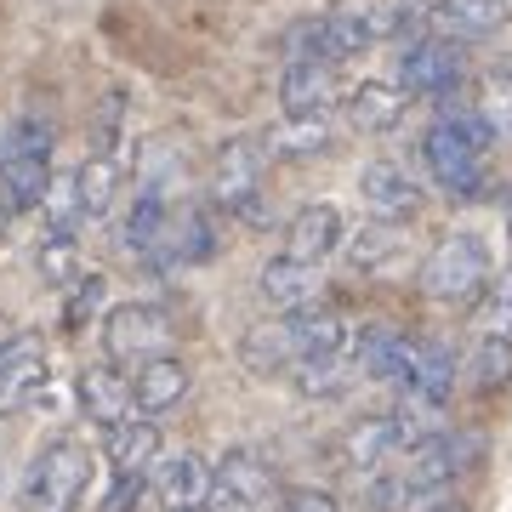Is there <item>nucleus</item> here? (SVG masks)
<instances>
[{"instance_id": "26", "label": "nucleus", "mask_w": 512, "mask_h": 512, "mask_svg": "<svg viewBox=\"0 0 512 512\" xmlns=\"http://www.w3.org/2000/svg\"><path fill=\"white\" fill-rule=\"evenodd\" d=\"M473 114L490 126L495 143H512V69H495V74H484V80H478Z\"/></svg>"}, {"instance_id": "33", "label": "nucleus", "mask_w": 512, "mask_h": 512, "mask_svg": "<svg viewBox=\"0 0 512 512\" xmlns=\"http://www.w3.org/2000/svg\"><path fill=\"white\" fill-rule=\"evenodd\" d=\"M12 217H18V211H12V205L0 200V239H6V228H12Z\"/></svg>"}, {"instance_id": "20", "label": "nucleus", "mask_w": 512, "mask_h": 512, "mask_svg": "<svg viewBox=\"0 0 512 512\" xmlns=\"http://www.w3.org/2000/svg\"><path fill=\"white\" fill-rule=\"evenodd\" d=\"M359 376H365V370H359V336L348 330V342H342L336 353L296 365V370H291V387L302 393V399H336V393H348Z\"/></svg>"}, {"instance_id": "23", "label": "nucleus", "mask_w": 512, "mask_h": 512, "mask_svg": "<svg viewBox=\"0 0 512 512\" xmlns=\"http://www.w3.org/2000/svg\"><path fill=\"white\" fill-rule=\"evenodd\" d=\"M74 183H80V205H86V222H103L120 200V183H126V160H103V154H86L74 165Z\"/></svg>"}, {"instance_id": "1", "label": "nucleus", "mask_w": 512, "mask_h": 512, "mask_svg": "<svg viewBox=\"0 0 512 512\" xmlns=\"http://www.w3.org/2000/svg\"><path fill=\"white\" fill-rule=\"evenodd\" d=\"M348 319L330 308V302H308L296 313H274V325L245 330L239 342V359L256 370V376H285V370L308 365V359H325L348 342Z\"/></svg>"}, {"instance_id": "21", "label": "nucleus", "mask_w": 512, "mask_h": 512, "mask_svg": "<svg viewBox=\"0 0 512 512\" xmlns=\"http://www.w3.org/2000/svg\"><path fill=\"white\" fill-rule=\"evenodd\" d=\"M80 404H86V416L109 433L114 421L137 416V404H131V376H120V365H86L80 370Z\"/></svg>"}, {"instance_id": "16", "label": "nucleus", "mask_w": 512, "mask_h": 512, "mask_svg": "<svg viewBox=\"0 0 512 512\" xmlns=\"http://www.w3.org/2000/svg\"><path fill=\"white\" fill-rule=\"evenodd\" d=\"M404 109H410V92H404L399 80H359L342 103L353 131H365V137H387V131L404 126Z\"/></svg>"}, {"instance_id": "14", "label": "nucleus", "mask_w": 512, "mask_h": 512, "mask_svg": "<svg viewBox=\"0 0 512 512\" xmlns=\"http://www.w3.org/2000/svg\"><path fill=\"white\" fill-rule=\"evenodd\" d=\"M342 245H348V222H342V211H336L330 200L302 205V211L285 222V256L308 262V268H325Z\"/></svg>"}, {"instance_id": "11", "label": "nucleus", "mask_w": 512, "mask_h": 512, "mask_svg": "<svg viewBox=\"0 0 512 512\" xmlns=\"http://www.w3.org/2000/svg\"><path fill=\"white\" fill-rule=\"evenodd\" d=\"M421 18H427L433 35L467 46V40H490V35L507 29L512 23V0H427Z\"/></svg>"}, {"instance_id": "13", "label": "nucleus", "mask_w": 512, "mask_h": 512, "mask_svg": "<svg viewBox=\"0 0 512 512\" xmlns=\"http://www.w3.org/2000/svg\"><path fill=\"white\" fill-rule=\"evenodd\" d=\"M148 490L160 495L165 512H205V501H211V461L200 450L160 456L154 473H148Z\"/></svg>"}, {"instance_id": "4", "label": "nucleus", "mask_w": 512, "mask_h": 512, "mask_svg": "<svg viewBox=\"0 0 512 512\" xmlns=\"http://www.w3.org/2000/svg\"><path fill=\"white\" fill-rule=\"evenodd\" d=\"M490 285H495V251L473 228L444 234L421 262V296L439 302V308H473Z\"/></svg>"}, {"instance_id": "31", "label": "nucleus", "mask_w": 512, "mask_h": 512, "mask_svg": "<svg viewBox=\"0 0 512 512\" xmlns=\"http://www.w3.org/2000/svg\"><path fill=\"white\" fill-rule=\"evenodd\" d=\"M274 512H342V507H336V495H330V490H313V484H302V490H285V495H279Z\"/></svg>"}, {"instance_id": "12", "label": "nucleus", "mask_w": 512, "mask_h": 512, "mask_svg": "<svg viewBox=\"0 0 512 512\" xmlns=\"http://www.w3.org/2000/svg\"><path fill=\"white\" fill-rule=\"evenodd\" d=\"M46 382H52V359H46V348H40V336L18 330V336L0 348V416L35 404Z\"/></svg>"}, {"instance_id": "24", "label": "nucleus", "mask_w": 512, "mask_h": 512, "mask_svg": "<svg viewBox=\"0 0 512 512\" xmlns=\"http://www.w3.org/2000/svg\"><path fill=\"white\" fill-rule=\"evenodd\" d=\"M342 251H348L353 274H393L399 256H404V234L399 228H387V222H370V228H359Z\"/></svg>"}, {"instance_id": "6", "label": "nucleus", "mask_w": 512, "mask_h": 512, "mask_svg": "<svg viewBox=\"0 0 512 512\" xmlns=\"http://www.w3.org/2000/svg\"><path fill=\"white\" fill-rule=\"evenodd\" d=\"M92 484V450L74 433H57L35 450V461L23 467L18 484V507L23 512H74L80 495Z\"/></svg>"}, {"instance_id": "5", "label": "nucleus", "mask_w": 512, "mask_h": 512, "mask_svg": "<svg viewBox=\"0 0 512 512\" xmlns=\"http://www.w3.org/2000/svg\"><path fill=\"white\" fill-rule=\"evenodd\" d=\"M268 143L262 137H228L211 160V205L228 211V217L251 222V228H268Z\"/></svg>"}, {"instance_id": "30", "label": "nucleus", "mask_w": 512, "mask_h": 512, "mask_svg": "<svg viewBox=\"0 0 512 512\" xmlns=\"http://www.w3.org/2000/svg\"><path fill=\"white\" fill-rule=\"evenodd\" d=\"M143 490H148V473H114V490L103 495L97 512H131L137 501H143Z\"/></svg>"}, {"instance_id": "29", "label": "nucleus", "mask_w": 512, "mask_h": 512, "mask_svg": "<svg viewBox=\"0 0 512 512\" xmlns=\"http://www.w3.org/2000/svg\"><path fill=\"white\" fill-rule=\"evenodd\" d=\"M103 296H109V279H103V274H80V279H74V285H69V308H63L69 330L86 325V319L103 308Z\"/></svg>"}, {"instance_id": "18", "label": "nucleus", "mask_w": 512, "mask_h": 512, "mask_svg": "<svg viewBox=\"0 0 512 512\" xmlns=\"http://www.w3.org/2000/svg\"><path fill=\"white\" fill-rule=\"evenodd\" d=\"M256 296H262V308L274 313H296L308 308V302H319V268H308V262H296V256H268L262 262V274H256Z\"/></svg>"}, {"instance_id": "28", "label": "nucleus", "mask_w": 512, "mask_h": 512, "mask_svg": "<svg viewBox=\"0 0 512 512\" xmlns=\"http://www.w3.org/2000/svg\"><path fill=\"white\" fill-rule=\"evenodd\" d=\"M478 336H512V274L478 296Z\"/></svg>"}, {"instance_id": "27", "label": "nucleus", "mask_w": 512, "mask_h": 512, "mask_svg": "<svg viewBox=\"0 0 512 512\" xmlns=\"http://www.w3.org/2000/svg\"><path fill=\"white\" fill-rule=\"evenodd\" d=\"M512 382V336H478L473 348V387L478 393H501Z\"/></svg>"}, {"instance_id": "35", "label": "nucleus", "mask_w": 512, "mask_h": 512, "mask_svg": "<svg viewBox=\"0 0 512 512\" xmlns=\"http://www.w3.org/2000/svg\"><path fill=\"white\" fill-rule=\"evenodd\" d=\"M421 6H427V0H421Z\"/></svg>"}, {"instance_id": "10", "label": "nucleus", "mask_w": 512, "mask_h": 512, "mask_svg": "<svg viewBox=\"0 0 512 512\" xmlns=\"http://www.w3.org/2000/svg\"><path fill=\"white\" fill-rule=\"evenodd\" d=\"M359 200H365L370 222H387V228H404V222L421 217V183L404 171L399 160H370L359 171Z\"/></svg>"}, {"instance_id": "8", "label": "nucleus", "mask_w": 512, "mask_h": 512, "mask_svg": "<svg viewBox=\"0 0 512 512\" xmlns=\"http://www.w3.org/2000/svg\"><path fill=\"white\" fill-rule=\"evenodd\" d=\"M177 342V325L160 302H120L103 319V359L120 370H137L148 359H165Z\"/></svg>"}, {"instance_id": "9", "label": "nucleus", "mask_w": 512, "mask_h": 512, "mask_svg": "<svg viewBox=\"0 0 512 512\" xmlns=\"http://www.w3.org/2000/svg\"><path fill=\"white\" fill-rule=\"evenodd\" d=\"M393 80H399L410 97H450L461 80H467V52H461L456 40H444V35H433V29H421V35L404 40Z\"/></svg>"}, {"instance_id": "17", "label": "nucleus", "mask_w": 512, "mask_h": 512, "mask_svg": "<svg viewBox=\"0 0 512 512\" xmlns=\"http://www.w3.org/2000/svg\"><path fill=\"white\" fill-rule=\"evenodd\" d=\"M450 393H456V353L444 348V342H421L410 376L399 382V399L421 404V410H433V416H444Z\"/></svg>"}, {"instance_id": "34", "label": "nucleus", "mask_w": 512, "mask_h": 512, "mask_svg": "<svg viewBox=\"0 0 512 512\" xmlns=\"http://www.w3.org/2000/svg\"><path fill=\"white\" fill-rule=\"evenodd\" d=\"M12 336H18V330L6 325V319H0V348H6V342H12Z\"/></svg>"}, {"instance_id": "22", "label": "nucleus", "mask_w": 512, "mask_h": 512, "mask_svg": "<svg viewBox=\"0 0 512 512\" xmlns=\"http://www.w3.org/2000/svg\"><path fill=\"white\" fill-rule=\"evenodd\" d=\"M103 456H109L114 473H154V461H160V421H148V416L114 421L103 433Z\"/></svg>"}, {"instance_id": "15", "label": "nucleus", "mask_w": 512, "mask_h": 512, "mask_svg": "<svg viewBox=\"0 0 512 512\" xmlns=\"http://www.w3.org/2000/svg\"><path fill=\"white\" fill-rule=\"evenodd\" d=\"M330 103H336V63L285 57V69H279V109H285V120L330 114Z\"/></svg>"}, {"instance_id": "3", "label": "nucleus", "mask_w": 512, "mask_h": 512, "mask_svg": "<svg viewBox=\"0 0 512 512\" xmlns=\"http://www.w3.org/2000/svg\"><path fill=\"white\" fill-rule=\"evenodd\" d=\"M52 148H57L52 114L29 109L0 131V200L12 205V211L46 205V188H52Z\"/></svg>"}, {"instance_id": "32", "label": "nucleus", "mask_w": 512, "mask_h": 512, "mask_svg": "<svg viewBox=\"0 0 512 512\" xmlns=\"http://www.w3.org/2000/svg\"><path fill=\"white\" fill-rule=\"evenodd\" d=\"M404 512H467L456 495H427V501H410Z\"/></svg>"}, {"instance_id": "19", "label": "nucleus", "mask_w": 512, "mask_h": 512, "mask_svg": "<svg viewBox=\"0 0 512 512\" xmlns=\"http://www.w3.org/2000/svg\"><path fill=\"white\" fill-rule=\"evenodd\" d=\"M188 387H194V376H188V365L177 353L148 359V365L131 370V404H137V416H165L171 404L188 399Z\"/></svg>"}, {"instance_id": "2", "label": "nucleus", "mask_w": 512, "mask_h": 512, "mask_svg": "<svg viewBox=\"0 0 512 512\" xmlns=\"http://www.w3.org/2000/svg\"><path fill=\"white\" fill-rule=\"evenodd\" d=\"M490 126L473 109H444L421 131V165L450 200H478L484 194V154H490Z\"/></svg>"}, {"instance_id": "25", "label": "nucleus", "mask_w": 512, "mask_h": 512, "mask_svg": "<svg viewBox=\"0 0 512 512\" xmlns=\"http://www.w3.org/2000/svg\"><path fill=\"white\" fill-rule=\"evenodd\" d=\"M262 143H268L274 160H308V154H325L330 148V114H313V120H279Z\"/></svg>"}, {"instance_id": "7", "label": "nucleus", "mask_w": 512, "mask_h": 512, "mask_svg": "<svg viewBox=\"0 0 512 512\" xmlns=\"http://www.w3.org/2000/svg\"><path fill=\"white\" fill-rule=\"evenodd\" d=\"M325 29L330 46H336V63H348V57H365L370 46H382V40L410 35L416 6H404V0H336L325 12Z\"/></svg>"}]
</instances>
